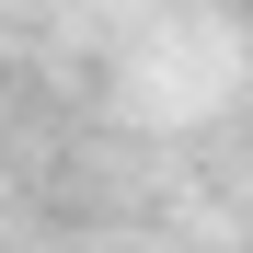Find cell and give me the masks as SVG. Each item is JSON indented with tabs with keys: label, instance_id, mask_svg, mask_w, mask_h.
Masks as SVG:
<instances>
[]
</instances>
